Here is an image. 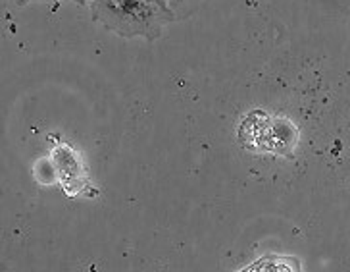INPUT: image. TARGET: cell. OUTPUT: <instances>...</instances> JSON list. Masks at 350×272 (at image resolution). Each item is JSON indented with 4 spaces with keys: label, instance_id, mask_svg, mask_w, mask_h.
<instances>
[{
    "label": "cell",
    "instance_id": "cell-1",
    "mask_svg": "<svg viewBox=\"0 0 350 272\" xmlns=\"http://www.w3.org/2000/svg\"><path fill=\"white\" fill-rule=\"evenodd\" d=\"M91 8L96 20L124 37L154 39L175 20L165 0H93Z\"/></svg>",
    "mask_w": 350,
    "mask_h": 272
},
{
    "label": "cell",
    "instance_id": "cell-2",
    "mask_svg": "<svg viewBox=\"0 0 350 272\" xmlns=\"http://www.w3.org/2000/svg\"><path fill=\"white\" fill-rule=\"evenodd\" d=\"M165 2H170V6H172V10L175 12V6H183L185 2H191V0H165Z\"/></svg>",
    "mask_w": 350,
    "mask_h": 272
}]
</instances>
